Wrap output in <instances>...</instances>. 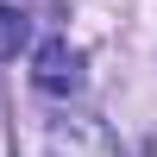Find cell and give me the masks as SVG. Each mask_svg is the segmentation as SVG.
Here are the masks:
<instances>
[{
	"label": "cell",
	"mask_w": 157,
	"mask_h": 157,
	"mask_svg": "<svg viewBox=\"0 0 157 157\" xmlns=\"http://www.w3.org/2000/svg\"><path fill=\"white\" fill-rule=\"evenodd\" d=\"M32 82H38V94L69 101L75 88H82V50H75L69 38H50V44L32 57Z\"/></svg>",
	"instance_id": "cell-1"
},
{
	"label": "cell",
	"mask_w": 157,
	"mask_h": 157,
	"mask_svg": "<svg viewBox=\"0 0 157 157\" xmlns=\"http://www.w3.org/2000/svg\"><path fill=\"white\" fill-rule=\"evenodd\" d=\"M25 44H32V19H25L19 6H6V0H0V63L19 57Z\"/></svg>",
	"instance_id": "cell-2"
}]
</instances>
